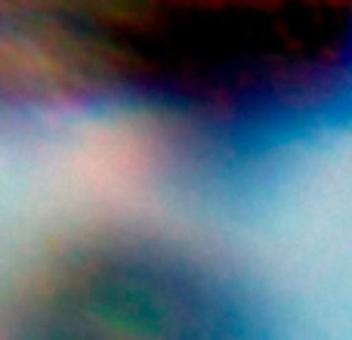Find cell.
I'll use <instances>...</instances> for the list:
<instances>
[{
	"label": "cell",
	"mask_w": 352,
	"mask_h": 340,
	"mask_svg": "<svg viewBox=\"0 0 352 340\" xmlns=\"http://www.w3.org/2000/svg\"><path fill=\"white\" fill-rule=\"evenodd\" d=\"M3 81L294 136L352 118V3H84L3 12Z\"/></svg>",
	"instance_id": "obj_1"
},
{
	"label": "cell",
	"mask_w": 352,
	"mask_h": 340,
	"mask_svg": "<svg viewBox=\"0 0 352 340\" xmlns=\"http://www.w3.org/2000/svg\"><path fill=\"white\" fill-rule=\"evenodd\" d=\"M3 340H272L229 279L142 232L74 235L10 297Z\"/></svg>",
	"instance_id": "obj_2"
}]
</instances>
